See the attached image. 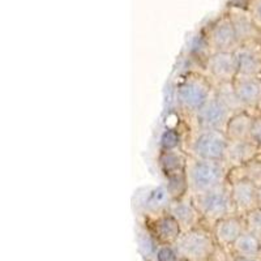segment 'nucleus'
Masks as SVG:
<instances>
[{
    "label": "nucleus",
    "mask_w": 261,
    "mask_h": 261,
    "mask_svg": "<svg viewBox=\"0 0 261 261\" xmlns=\"http://www.w3.org/2000/svg\"><path fill=\"white\" fill-rule=\"evenodd\" d=\"M214 89L216 85L202 69L186 72L175 89V103L178 110L191 119L211 98Z\"/></svg>",
    "instance_id": "nucleus-1"
},
{
    "label": "nucleus",
    "mask_w": 261,
    "mask_h": 261,
    "mask_svg": "<svg viewBox=\"0 0 261 261\" xmlns=\"http://www.w3.org/2000/svg\"><path fill=\"white\" fill-rule=\"evenodd\" d=\"M190 195L196 196L227 183L230 170L220 161H206L188 155L186 169Z\"/></svg>",
    "instance_id": "nucleus-2"
},
{
    "label": "nucleus",
    "mask_w": 261,
    "mask_h": 261,
    "mask_svg": "<svg viewBox=\"0 0 261 261\" xmlns=\"http://www.w3.org/2000/svg\"><path fill=\"white\" fill-rule=\"evenodd\" d=\"M179 255L188 261H213L218 244L211 227L201 225L184 231L174 244Z\"/></svg>",
    "instance_id": "nucleus-3"
},
{
    "label": "nucleus",
    "mask_w": 261,
    "mask_h": 261,
    "mask_svg": "<svg viewBox=\"0 0 261 261\" xmlns=\"http://www.w3.org/2000/svg\"><path fill=\"white\" fill-rule=\"evenodd\" d=\"M228 139L225 130L192 129L186 140V151L193 158L223 162Z\"/></svg>",
    "instance_id": "nucleus-4"
},
{
    "label": "nucleus",
    "mask_w": 261,
    "mask_h": 261,
    "mask_svg": "<svg viewBox=\"0 0 261 261\" xmlns=\"http://www.w3.org/2000/svg\"><path fill=\"white\" fill-rule=\"evenodd\" d=\"M192 199L199 209L202 222L208 227H212L225 217L237 213L230 195L228 181L208 192L192 196Z\"/></svg>",
    "instance_id": "nucleus-5"
},
{
    "label": "nucleus",
    "mask_w": 261,
    "mask_h": 261,
    "mask_svg": "<svg viewBox=\"0 0 261 261\" xmlns=\"http://www.w3.org/2000/svg\"><path fill=\"white\" fill-rule=\"evenodd\" d=\"M237 33L227 13H223L220 17L212 21L204 33V47L206 55L212 53L222 51H235L239 47Z\"/></svg>",
    "instance_id": "nucleus-6"
},
{
    "label": "nucleus",
    "mask_w": 261,
    "mask_h": 261,
    "mask_svg": "<svg viewBox=\"0 0 261 261\" xmlns=\"http://www.w3.org/2000/svg\"><path fill=\"white\" fill-rule=\"evenodd\" d=\"M202 71L216 86L234 83L235 79L239 76L235 51H222L205 55L202 60Z\"/></svg>",
    "instance_id": "nucleus-7"
},
{
    "label": "nucleus",
    "mask_w": 261,
    "mask_h": 261,
    "mask_svg": "<svg viewBox=\"0 0 261 261\" xmlns=\"http://www.w3.org/2000/svg\"><path fill=\"white\" fill-rule=\"evenodd\" d=\"M231 114L227 106L217 97L216 93H213L190 120L192 123V129L225 130Z\"/></svg>",
    "instance_id": "nucleus-8"
},
{
    "label": "nucleus",
    "mask_w": 261,
    "mask_h": 261,
    "mask_svg": "<svg viewBox=\"0 0 261 261\" xmlns=\"http://www.w3.org/2000/svg\"><path fill=\"white\" fill-rule=\"evenodd\" d=\"M145 225L158 246H174L183 234L178 221L166 209L146 214Z\"/></svg>",
    "instance_id": "nucleus-9"
},
{
    "label": "nucleus",
    "mask_w": 261,
    "mask_h": 261,
    "mask_svg": "<svg viewBox=\"0 0 261 261\" xmlns=\"http://www.w3.org/2000/svg\"><path fill=\"white\" fill-rule=\"evenodd\" d=\"M228 188L238 214L244 216L257 208V184L237 171H230Z\"/></svg>",
    "instance_id": "nucleus-10"
},
{
    "label": "nucleus",
    "mask_w": 261,
    "mask_h": 261,
    "mask_svg": "<svg viewBox=\"0 0 261 261\" xmlns=\"http://www.w3.org/2000/svg\"><path fill=\"white\" fill-rule=\"evenodd\" d=\"M226 13L231 20L239 45H246V43L261 41V30L255 24V21L251 17L246 7L230 6Z\"/></svg>",
    "instance_id": "nucleus-11"
},
{
    "label": "nucleus",
    "mask_w": 261,
    "mask_h": 261,
    "mask_svg": "<svg viewBox=\"0 0 261 261\" xmlns=\"http://www.w3.org/2000/svg\"><path fill=\"white\" fill-rule=\"evenodd\" d=\"M261 154V150L252 140H228L223 163L230 171L242 169Z\"/></svg>",
    "instance_id": "nucleus-12"
},
{
    "label": "nucleus",
    "mask_w": 261,
    "mask_h": 261,
    "mask_svg": "<svg viewBox=\"0 0 261 261\" xmlns=\"http://www.w3.org/2000/svg\"><path fill=\"white\" fill-rule=\"evenodd\" d=\"M211 230L217 244L225 249H230L238 238L246 231L244 217L238 213L230 214L214 223Z\"/></svg>",
    "instance_id": "nucleus-13"
},
{
    "label": "nucleus",
    "mask_w": 261,
    "mask_h": 261,
    "mask_svg": "<svg viewBox=\"0 0 261 261\" xmlns=\"http://www.w3.org/2000/svg\"><path fill=\"white\" fill-rule=\"evenodd\" d=\"M166 211L178 221L183 232L204 225L199 209L191 195L178 200H170Z\"/></svg>",
    "instance_id": "nucleus-14"
},
{
    "label": "nucleus",
    "mask_w": 261,
    "mask_h": 261,
    "mask_svg": "<svg viewBox=\"0 0 261 261\" xmlns=\"http://www.w3.org/2000/svg\"><path fill=\"white\" fill-rule=\"evenodd\" d=\"M239 76L261 77V41L241 45L235 50Z\"/></svg>",
    "instance_id": "nucleus-15"
},
{
    "label": "nucleus",
    "mask_w": 261,
    "mask_h": 261,
    "mask_svg": "<svg viewBox=\"0 0 261 261\" xmlns=\"http://www.w3.org/2000/svg\"><path fill=\"white\" fill-rule=\"evenodd\" d=\"M232 86L238 99L246 110H257L261 101V77L238 76Z\"/></svg>",
    "instance_id": "nucleus-16"
},
{
    "label": "nucleus",
    "mask_w": 261,
    "mask_h": 261,
    "mask_svg": "<svg viewBox=\"0 0 261 261\" xmlns=\"http://www.w3.org/2000/svg\"><path fill=\"white\" fill-rule=\"evenodd\" d=\"M188 154L186 150H160L157 165L163 179L186 174Z\"/></svg>",
    "instance_id": "nucleus-17"
},
{
    "label": "nucleus",
    "mask_w": 261,
    "mask_h": 261,
    "mask_svg": "<svg viewBox=\"0 0 261 261\" xmlns=\"http://www.w3.org/2000/svg\"><path fill=\"white\" fill-rule=\"evenodd\" d=\"M256 114L251 110H242L231 114L225 127L228 140H249Z\"/></svg>",
    "instance_id": "nucleus-18"
},
{
    "label": "nucleus",
    "mask_w": 261,
    "mask_h": 261,
    "mask_svg": "<svg viewBox=\"0 0 261 261\" xmlns=\"http://www.w3.org/2000/svg\"><path fill=\"white\" fill-rule=\"evenodd\" d=\"M228 252L232 257L253 258L261 257V239L249 231H244L230 247Z\"/></svg>",
    "instance_id": "nucleus-19"
},
{
    "label": "nucleus",
    "mask_w": 261,
    "mask_h": 261,
    "mask_svg": "<svg viewBox=\"0 0 261 261\" xmlns=\"http://www.w3.org/2000/svg\"><path fill=\"white\" fill-rule=\"evenodd\" d=\"M165 192L169 200H178L190 195L186 174L165 179Z\"/></svg>",
    "instance_id": "nucleus-20"
},
{
    "label": "nucleus",
    "mask_w": 261,
    "mask_h": 261,
    "mask_svg": "<svg viewBox=\"0 0 261 261\" xmlns=\"http://www.w3.org/2000/svg\"><path fill=\"white\" fill-rule=\"evenodd\" d=\"M214 93L217 94V97L220 98L221 101L227 106V109L231 111L232 114L237 113V111L246 110L243 107V105L241 103V101L238 99L237 94H235L234 86L231 84H222V85H217Z\"/></svg>",
    "instance_id": "nucleus-21"
},
{
    "label": "nucleus",
    "mask_w": 261,
    "mask_h": 261,
    "mask_svg": "<svg viewBox=\"0 0 261 261\" xmlns=\"http://www.w3.org/2000/svg\"><path fill=\"white\" fill-rule=\"evenodd\" d=\"M186 140L179 129L167 128L161 136L160 150H186Z\"/></svg>",
    "instance_id": "nucleus-22"
},
{
    "label": "nucleus",
    "mask_w": 261,
    "mask_h": 261,
    "mask_svg": "<svg viewBox=\"0 0 261 261\" xmlns=\"http://www.w3.org/2000/svg\"><path fill=\"white\" fill-rule=\"evenodd\" d=\"M246 230L261 239V208H255L244 214Z\"/></svg>",
    "instance_id": "nucleus-23"
},
{
    "label": "nucleus",
    "mask_w": 261,
    "mask_h": 261,
    "mask_svg": "<svg viewBox=\"0 0 261 261\" xmlns=\"http://www.w3.org/2000/svg\"><path fill=\"white\" fill-rule=\"evenodd\" d=\"M179 257H180V255L174 246H158V261H176Z\"/></svg>",
    "instance_id": "nucleus-24"
},
{
    "label": "nucleus",
    "mask_w": 261,
    "mask_h": 261,
    "mask_svg": "<svg viewBox=\"0 0 261 261\" xmlns=\"http://www.w3.org/2000/svg\"><path fill=\"white\" fill-rule=\"evenodd\" d=\"M246 8L255 21V24L261 30V0H248Z\"/></svg>",
    "instance_id": "nucleus-25"
},
{
    "label": "nucleus",
    "mask_w": 261,
    "mask_h": 261,
    "mask_svg": "<svg viewBox=\"0 0 261 261\" xmlns=\"http://www.w3.org/2000/svg\"><path fill=\"white\" fill-rule=\"evenodd\" d=\"M251 140L260 148L261 150V115L256 114L255 120H253L252 132H251Z\"/></svg>",
    "instance_id": "nucleus-26"
},
{
    "label": "nucleus",
    "mask_w": 261,
    "mask_h": 261,
    "mask_svg": "<svg viewBox=\"0 0 261 261\" xmlns=\"http://www.w3.org/2000/svg\"><path fill=\"white\" fill-rule=\"evenodd\" d=\"M228 261H261V257H253V258H241V257H232L230 255Z\"/></svg>",
    "instance_id": "nucleus-27"
},
{
    "label": "nucleus",
    "mask_w": 261,
    "mask_h": 261,
    "mask_svg": "<svg viewBox=\"0 0 261 261\" xmlns=\"http://www.w3.org/2000/svg\"><path fill=\"white\" fill-rule=\"evenodd\" d=\"M257 206L261 208V183L257 184Z\"/></svg>",
    "instance_id": "nucleus-28"
},
{
    "label": "nucleus",
    "mask_w": 261,
    "mask_h": 261,
    "mask_svg": "<svg viewBox=\"0 0 261 261\" xmlns=\"http://www.w3.org/2000/svg\"><path fill=\"white\" fill-rule=\"evenodd\" d=\"M257 114H260V115H261V101H260V103H258V106H257Z\"/></svg>",
    "instance_id": "nucleus-29"
}]
</instances>
